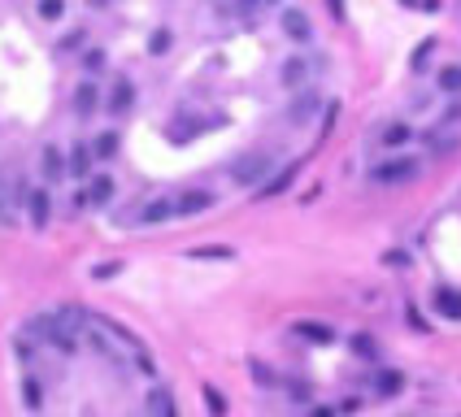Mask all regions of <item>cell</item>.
Here are the masks:
<instances>
[{
	"instance_id": "obj_1",
	"label": "cell",
	"mask_w": 461,
	"mask_h": 417,
	"mask_svg": "<svg viewBox=\"0 0 461 417\" xmlns=\"http://www.w3.org/2000/svg\"><path fill=\"white\" fill-rule=\"evenodd\" d=\"M266 174H274V152L257 148V152H244L230 161V178L240 182V187H262Z\"/></svg>"
},
{
	"instance_id": "obj_2",
	"label": "cell",
	"mask_w": 461,
	"mask_h": 417,
	"mask_svg": "<svg viewBox=\"0 0 461 417\" xmlns=\"http://www.w3.org/2000/svg\"><path fill=\"white\" fill-rule=\"evenodd\" d=\"M418 174H422L418 156H392V161H379L370 170V178L379 182V187H400V182H414Z\"/></svg>"
},
{
	"instance_id": "obj_3",
	"label": "cell",
	"mask_w": 461,
	"mask_h": 417,
	"mask_svg": "<svg viewBox=\"0 0 461 417\" xmlns=\"http://www.w3.org/2000/svg\"><path fill=\"white\" fill-rule=\"evenodd\" d=\"M278 26H283V35H288L292 44H309V39H314V22H309V13L296 9V5H288L283 13H278Z\"/></svg>"
},
{
	"instance_id": "obj_4",
	"label": "cell",
	"mask_w": 461,
	"mask_h": 417,
	"mask_svg": "<svg viewBox=\"0 0 461 417\" xmlns=\"http://www.w3.org/2000/svg\"><path fill=\"white\" fill-rule=\"evenodd\" d=\"M105 109H109V118H126V113L135 109V83H131V78H118V83L109 87Z\"/></svg>"
},
{
	"instance_id": "obj_5",
	"label": "cell",
	"mask_w": 461,
	"mask_h": 417,
	"mask_svg": "<svg viewBox=\"0 0 461 417\" xmlns=\"http://www.w3.org/2000/svg\"><path fill=\"white\" fill-rule=\"evenodd\" d=\"M39 174H44L48 182L70 178V156H66L57 144H44V148H39Z\"/></svg>"
},
{
	"instance_id": "obj_6",
	"label": "cell",
	"mask_w": 461,
	"mask_h": 417,
	"mask_svg": "<svg viewBox=\"0 0 461 417\" xmlns=\"http://www.w3.org/2000/svg\"><path fill=\"white\" fill-rule=\"evenodd\" d=\"M27 218H31V226L53 222V196H48L44 187H27Z\"/></svg>"
},
{
	"instance_id": "obj_7",
	"label": "cell",
	"mask_w": 461,
	"mask_h": 417,
	"mask_svg": "<svg viewBox=\"0 0 461 417\" xmlns=\"http://www.w3.org/2000/svg\"><path fill=\"white\" fill-rule=\"evenodd\" d=\"M174 204H178V218H196V213H204V208H214L218 196H214V192H204V187H192V192L178 196Z\"/></svg>"
},
{
	"instance_id": "obj_8",
	"label": "cell",
	"mask_w": 461,
	"mask_h": 417,
	"mask_svg": "<svg viewBox=\"0 0 461 417\" xmlns=\"http://www.w3.org/2000/svg\"><path fill=\"white\" fill-rule=\"evenodd\" d=\"M148 417H178V404H174V391L170 387H148V400H144Z\"/></svg>"
},
{
	"instance_id": "obj_9",
	"label": "cell",
	"mask_w": 461,
	"mask_h": 417,
	"mask_svg": "<svg viewBox=\"0 0 461 417\" xmlns=\"http://www.w3.org/2000/svg\"><path fill=\"white\" fill-rule=\"evenodd\" d=\"M100 104H105V96H100V87L92 83V78H83V83L74 87V113H79V118H92V113L100 109Z\"/></svg>"
},
{
	"instance_id": "obj_10",
	"label": "cell",
	"mask_w": 461,
	"mask_h": 417,
	"mask_svg": "<svg viewBox=\"0 0 461 417\" xmlns=\"http://www.w3.org/2000/svg\"><path fill=\"white\" fill-rule=\"evenodd\" d=\"M431 304H435V313H440V318L461 322V292H457V287H435Z\"/></svg>"
},
{
	"instance_id": "obj_11",
	"label": "cell",
	"mask_w": 461,
	"mask_h": 417,
	"mask_svg": "<svg viewBox=\"0 0 461 417\" xmlns=\"http://www.w3.org/2000/svg\"><path fill=\"white\" fill-rule=\"evenodd\" d=\"M296 174H300V161H292V166H278V170H274V178L257 187V196H262V200H270V196H278V192H288L292 182H296Z\"/></svg>"
},
{
	"instance_id": "obj_12",
	"label": "cell",
	"mask_w": 461,
	"mask_h": 417,
	"mask_svg": "<svg viewBox=\"0 0 461 417\" xmlns=\"http://www.w3.org/2000/svg\"><path fill=\"white\" fill-rule=\"evenodd\" d=\"M113 192H118L113 174H92V182H87V204H92V208H105V204L113 200Z\"/></svg>"
},
{
	"instance_id": "obj_13",
	"label": "cell",
	"mask_w": 461,
	"mask_h": 417,
	"mask_svg": "<svg viewBox=\"0 0 461 417\" xmlns=\"http://www.w3.org/2000/svg\"><path fill=\"white\" fill-rule=\"evenodd\" d=\"M170 218H178V204H174V200H166V196L148 200V204L140 208V222H144V226H157V222H170Z\"/></svg>"
},
{
	"instance_id": "obj_14",
	"label": "cell",
	"mask_w": 461,
	"mask_h": 417,
	"mask_svg": "<svg viewBox=\"0 0 461 417\" xmlns=\"http://www.w3.org/2000/svg\"><path fill=\"white\" fill-rule=\"evenodd\" d=\"M309 74H314V66L305 61V57H288V61H283V70H278V78H283V87H292V92L309 83Z\"/></svg>"
},
{
	"instance_id": "obj_15",
	"label": "cell",
	"mask_w": 461,
	"mask_h": 417,
	"mask_svg": "<svg viewBox=\"0 0 461 417\" xmlns=\"http://www.w3.org/2000/svg\"><path fill=\"white\" fill-rule=\"evenodd\" d=\"M314 113H318V96H314V92H296V100L288 104V122H292V126H305Z\"/></svg>"
},
{
	"instance_id": "obj_16",
	"label": "cell",
	"mask_w": 461,
	"mask_h": 417,
	"mask_svg": "<svg viewBox=\"0 0 461 417\" xmlns=\"http://www.w3.org/2000/svg\"><path fill=\"white\" fill-rule=\"evenodd\" d=\"M92 156H96L92 144H83V139L74 144L70 148V178H92Z\"/></svg>"
},
{
	"instance_id": "obj_17",
	"label": "cell",
	"mask_w": 461,
	"mask_h": 417,
	"mask_svg": "<svg viewBox=\"0 0 461 417\" xmlns=\"http://www.w3.org/2000/svg\"><path fill=\"white\" fill-rule=\"evenodd\" d=\"M300 339H309V344H336V330H331L326 322H296L292 326Z\"/></svg>"
},
{
	"instance_id": "obj_18",
	"label": "cell",
	"mask_w": 461,
	"mask_h": 417,
	"mask_svg": "<svg viewBox=\"0 0 461 417\" xmlns=\"http://www.w3.org/2000/svg\"><path fill=\"white\" fill-rule=\"evenodd\" d=\"M405 391V374L400 370H379L374 374V396H400Z\"/></svg>"
},
{
	"instance_id": "obj_19",
	"label": "cell",
	"mask_w": 461,
	"mask_h": 417,
	"mask_svg": "<svg viewBox=\"0 0 461 417\" xmlns=\"http://www.w3.org/2000/svg\"><path fill=\"white\" fill-rule=\"evenodd\" d=\"M118 148H122V135H118V130H100V135H96V144H92L96 161H113V156H118Z\"/></svg>"
},
{
	"instance_id": "obj_20",
	"label": "cell",
	"mask_w": 461,
	"mask_h": 417,
	"mask_svg": "<svg viewBox=\"0 0 461 417\" xmlns=\"http://www.w3.org/2000/svg\"><path fill=\"white\" fill-rule=\"evenodd\" d=\"M409 139H414V126H409V122H392V126H383V148H405Z\"/></svg>"
},
{
	"instance_id": "obj_21",
	"label": "cell",
	"mask_w": 461,
	"mask_h": 417,
	"mask_svg": "<svg viewBox=\"0 0 461 417\" xmlns=\"http://www.w3.org/2000/svg\"><path fill=\"white\" fill-rule=\"evenodd\" d=\"M435 87L448 92V96H461V66H444L440 74H435Z\"/></svg>"
},
{
	"instance_id": "obj_22",
	"label": "cell",
	"mask_w": 461,
	"mask_h": 417,
	"mask_svg": "<svg viewBox=\"0 0 461 417\" xmlns=\"http://www.w3.org/2000/svg\"><path fill=\"white\" fill-rule=\"evenodd\" d=\"M200 396H204V409H209V417H226V400H222V391L204 382L200 387Z\"/></svg>"
},
{
	"instance_id": "obj_23",
	"label": "cell",
	"mask_w": 461,
	"mask_h": 417,
	"mask_svg": "<svg viewBox=\"0 0 461 417\" xmlns=\"http://www.w3.org/2000/svg\"><path fill=\"white\" fill-rule=\"evenodd\" d=\"M352 356H362V361H374V356H379V344H374V335H352Z\"/></svg>"
},
{
	"instance_id": "obj_24",
	"label": "cell",
	"mask_w": 461,
	"mask_h": 417,
	"mask_svg": "<svg viewBox=\"0 0 461 417\" xmlns=\"http://www.w3.org/2000/svg\"><path fill=\"white\" fill-rule=\"evenodd\" d=\"M35 13H39L44 22H61V18H66V0H39Z\"/></svg>"
},
{
	"instance_id": "obj_25",
	"label": "cell",
	"mask_w": 461,
	"mask_h": 417,
	"mask_svg": "<svg viewBox=\"0 0 461 417\" xmlns=\"http://www.w3.org/2000/svg\"><path fill=\"white\" fill-rule=\"evenodd\" d=\"M170 44H174V31H166V26H161V31H152V39H148V52H152V57H166V52H170Z\"/></svg>"
},
{
	"instance_id": "obj_26",
	"label": "cell",
	"mask_w": 461,
	"mask_h": 417,
	"mask_svg": "<svg viewBox=\"0 0 461 417\" xmlns=\"http://www.w3.org/2000/svg\"><path fill=\"white\" fill-rule=\"evenodd\" d=\"M13 222H18V213H13V200L5 192V174H0V226H13Z\"/></svg>"
},
{
	"instance_id": "obj_27",
	"label": "cell",
	"mask_w": 461,
	"mask_h": 417,
	"mask_svg": "<svg viewBox=\"0 0 461 417\" xmlns=\"http://www.w3.org/2000/svg\"><path fill=\"white\" fill-rule=\"evenodd\" d=\"M431 52H435V39H422V44L414 48V57H409V70H422V66L431 61Z\"/></svg>"
},
{
	"instance_id": "obj_28",
	"label": "cell",
	"mask_w": 461,
	"mask_h": 417,
	"mask_svg": "<svg viewBox=\"0 0 461 417\" xmlns=\"http://www.w3.org/2000/svg\"><path fill=\"white\" fill-rule=\"evenodd\" d=\"M83 66H87V74H100V70H105V48H87Z\"/></svg>"
},
{
	"instance_id": "obj_29",
	"label": "cell",
	"mask_w": 461,
	"mask_h": 417,
	"mask_svg": "<svg viewBox=\"0 0 461 417\" xmlns=\"http://www.w3.org/2000/svg\"><path fill=\"white\" fill-rule=\"evenodd\" d=\"M118 270H122V261H100V266H92V278L105 282V278H113Z\"/></svg>"
},
{
	"instance_id": "obj_30",
	"label": "cell",
	"mask_w": 461,
	"mask_h": 417,
	"mask_svg": "<svg viewBox=\"0 0 461 417\" xmlns=\"http://www.w3.org/2000/svg\"><path fill=\"white\" fill-rule=\"evenodd\" d=\"M22 396H27L31 409H39V378H22Z\"/></svg>"
},
{
	"instance_id": "obj_31",
	"label": "cell",
	"mask_w": 461,
	"mask_h": 417,
	"mask_svg": "<svg viewBox=\"0 0 461 417\" xmlns=\"http://www.w3.org/2000/svg\"><path fill=\"white\" fill-rule=\"evenodd\" d=\"M192 256H200V261H214V256H230V248H196Z\"/></svg>"
},
{
	"instance_id": "obj_32",
	"label": "cell",
	"mask_w": 461,
	"mask_h": 417,
	"mask_svg": "<svg viewBox=\"0 0 461 417\" xmlns=\"http://www.w3.org/2000/svg\"><path fill=\"white\" fill-rule=\"evenodd\" d=\"M252 374H257V378H262V387H274V374L266 370V365H262V361H252Z\"/></svg>"
},
{
	"instance_id": "obj_33",
	"label": "cell",
	"mask_w": 461,
	"mask_h": 417,
	"mask_svg": "<svg viewBox=\"0 0 461 417\" xmlns=\"http://www.w3.org/2000/svg\"><path fill=\"white\" fill-rule=\"evenodd\" d=\"M79 44H83V31H70V35L61 39V48H66V52H70V48H79Z\"/></svg>"
},
{
	"instance_id": "obj_34",
	"label": "cell",
	"mask_w": 461,
	"mask_h": 417,
	"mask_svg": "<svg viewBox=\"0 0 461 417\" xmlns=\"http://www.w3.org/2000/svg\"><path fill=\"white\" fill-rule=\"evenodd\" d=\"M31 356H35V348L27 344V339H18V361H31Z\"/></svg>"
},
{
	"instance_id": "obj_35",
	"label": "cell",
	"mask_w": 461,
	"mask_h": 417,
	"mask_svg": "<svg viewBox=\"0 0 461 417\" xmlns=\"http://www.w3.org/2000/svg\"><path fill=\"white\" fill-rule=\"evenodd\" d=\"M326 5H331V13H336V18H344V0H326Z\"/></svg>"
},
{
	"instance_id": "obj_36",
	"label": "cell",
	"mask_w": 461,
	"mask_h": 417,
	"mask_svg": "<svg viewBox=\"0 0 461 417\" xmlns=\"http://www.w3.org/2000/svg\"><path fill=\"white\" fill-rule=\"evenodd\" d=\"M309 417H336V409H326V404H322V409H314Z\"/></svg>"
},
{
	"instance_id": "obj_37",
	"label": "cell",
	"mask_w": 461,
	"mask_h": 417,
	"mask_svg": "<svg viewBox=\"0 0 461 417\" xmlns=\"http://www.w3.org/2000/svg\"><path fill=\"white\" fill-rule=\"evenodd\" d=\"M92 5H109V0H92Z\"/></svg>"
},
{
	"instance_id": "obj_38",
	"label": "cell",
	"mask_w": 461,
	"mask_h": 417,
	"mask_svg": "<svg viewBox=\"0 0 461 417\" xmlns=\"http://www.w3.org/2000/svg\"><path fill=\"white\" fill-rule=\"evenodd\" d=\"M262 5H278V0H262Z\"/></svg>"
}]
</instances>
